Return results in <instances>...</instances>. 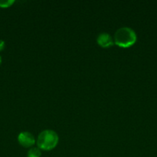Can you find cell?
Returning <instances> with one entry per match:
<instances>
[{"mask_svg":"<svg viewBox=\"0 0 157 157\" xmlns=\"http://www.w3.org/2000/svg\"><path fill=\"white\" fill-rule=\"evenodd\" d=\"M13 2V0H0V7H9Z\"/></svg>","mask_w":157,"mask_h":157,"instance_id":"8992f818","label":"cell"},{"mask_svg":"<svg viewBox=\"0 0 157 157\" xmlns=\"http://www.w3.org/2000/svg\"><path fill=\"white\" fill-rule=\"evenodd\" d=\"M41 150L38 147H31L27 152V157H40Z\"/></svg>","mask_w":157,"mask_h":157,"instance_id":"5b68a950","label":"cell"},{"mask_svg":"<svg viewBox=\"0 0 157 157\" xmlns=\"http://www.w3.org/2000/svg\"><path fill=\"white\" fill-rule=\"evenodd\" d=\"M58 141V136L52 130H45L38 134L37 138V146L39 149L50 150L55 148Z\"/></svg>","mask_w":157,"mask_h":157,"instance_id":"7a4b0ae2","label":"cell"},{"mask_svg":"<svg viewBox=\"0 0 157 157\" xmlns=\"http://www.w3.org/2000/svg\"><path fill=\"white\" fill-rule=\"evenodd\" d=\"M136 33L131 28L123 26L117 29L114 34V43L119 47L127 48L132 45L136 41Z\"/></svg>","mask_w":157,"mask_h":157,"instance_id":"6da1fadb","label":"cell"},{"mask_svg":"<svg viewBox=\"0 0 157 157\" xmlns=\"http://www.w3.org/2000/svg\"><path fill=\"white\" fill-rule=\"evenodd\" d=\"M5 48V41L3 40L0 39V52L3 50V48Z\"/></svg>","mask_w":157,"mask_h":157,"instance_id":"52a82bcc","label":"cell"},{"mask_svg":"<svg viewBox=\"0 0 157 157\" xmlns=\"http://www.w3.org/2000/svg\"><path fill=\"white\" fill-rule=\"evenodd\" d=\"M18 143L25 147H32L35 143V137L32 133L28 131L21 132L18 136Z\"/></svg>","mask_w":157,"mask_h":157,"instance_id":"3957f363","label":"cell"},{"mask_svg":"<svg viewBox=\"0 0 157 157\" xmlns=\"http://www.w3.org/2000/svg\"><path fill=\"white\" fill-rule=\"evenodd\" d=\"M1 63H2V58L1 57H0V64H1Z\"/></svg>","mask_w":157,"mask_h":157,"instance_id":"ba28073f","label":"cell"},{"mask_svg":"<svg viewBox=\"0 0 157 157\" xmlns=\"http://www.w3.org/2000/svg\"><path fill=\"white\" fill-rule=\"evenodd\" d=\"M96 41L98 44L103 48L110 47L114 44L113 38L107 32H101L97 36Z\"/></svg>","mask_w":157,"mask_h":157,"instance_id":"277c9868","label":"cell"}]
</instances>
